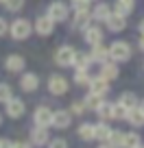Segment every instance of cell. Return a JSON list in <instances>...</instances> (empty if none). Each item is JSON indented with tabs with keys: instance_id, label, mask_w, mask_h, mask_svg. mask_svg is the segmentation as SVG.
Masks as SVG:
<instances>
[{
	"instance_id": "6da1fadb",
	"label": "cell",
	"mask_w": 144,
	"mask_h": 148,
	"mask_svg": "<svg viewBox=\"0 0 144 148\" xmlns=\"http://www.w3.org/2000/svg\"><path fill=\"white\" fill-rule=\"evenodd\" d=\"M9 35L13 37L15 42H24V39H28L33 35V24L26 18H18L9 24Z\"/></svg>"
},
{
	"instance_id": "7a4b0ae2",
	"label": "cell",
	"mask_w": 144,
	"mask_h": 148,
	"mask_svg": "<svg viewBox=\"0 0 144 148\" xmlns=\"http://www.w3.org/2000/svg\"><path fill=\"white\" fill-rule=\"evenodd\" d=\"M131 55H133V48L129 46V42H114L112 46H109V59L116 61V63H127V61L131 59Z\"/></svg>"
},
{
	"instance_id": "3957f363",
	"label": "cell",
	"mask_w": 144,
	"mask_h": 148,
	"mask_svg": "<svg viewBox=\"0 0 144 148\" xmlns=\"http://www.w3.org/2000/svg\"><path fill=\"white\" fill-rule=\"evenodd\" d=\"M46 85H48V92L52 96H63V94H68V87H70L68 79H65L63 74H50Z\"/></svg>"
},
{
	"instance_id": "277c9868",
	"label": "cell",
	"mask_w": 144,
	"mask_h": 148,
	"mask_svg": "<svg viewBox=\"0 0 144 148\" xmlns=\"http://www.w3.org/2000/svg\"><path fill=\"white\" fill-rule=\"evenodd\" d=\"M68 13H70V7L65 5V2H61V0H55V2H50L48 5V18L52 20V22H65L68 20Z\"/></svg>"
},
{
	"instance_id": "5b68a950",
	"label": "cell",
	"mask_w": 144,
	"mask_h": 148,
	"mask_svg": "<svg viewBox=\"0 0 144 148\" xmlns=\"http://www.w3.org/2000/svg\"><path fill=\"white\" fill-rule=\"evenodd\" d=\"M74 57H76V50L72 46H61L55 52V63L59 68H70V65L74 63Z\"/></svg>"
},
{
	"instance_id": "8992f818",
	"label": "cell",
	"mask_w": 144,
	"mask_h": 148,
	"mask_svg": "<svg viewBox=\"0 0 144 148\" xmlns=\"http://www.w3.org/2000/svg\"><path fill=\"white\" fill-rule=\"evenodd\" d=\"M24 111H26V105H24V100L22 98H11V100H7L5 102V113L9 118H13V120H18V118H22L24 116Z\"/></svg>"
},
{
	"instance_id": "52a82bcc",
	"label": "cell",
	"mask_w": 144,
	"mask_h": 148,
	"mask_svg": "<svg viewBox=\"0 0 144 148\" xmlns=\"http://www.w3.org/2000/svg\"><path fill=\"white\" fill-rule=\"evenodd\" d=\"M70 124H72V113H70V109L52 111V126H55L57 131H65Z\"/></svg>"
},
{
	"instance_id": "ba28073f",
	"label": "cell",
	"mask_w": 144,
	"mask_h": 148,
	"mask_svg": "<svg viewBox=\"0 0 144 148\" xmlns=\"http://www.w3.org/2000/svg\"><path fill=\"white\" fill-rule=\"evenodd\" d=\"M33 122L37 126H52V109L46 105H39L33 113Z\"/></svg>"
},
{
	"instance_id": "9c48e42d",
	"label": "cell",
	"mask_w": 144,
	"mask_h": 148,
	"mask_svg": "<svg viewBox=\"0 0 144 148\" xmlns=\"http://www.w3.org/2000/svg\"><path fill=\"white\" fill-rule=\"evenodd\" d=\"M39 87V76L35 72H22L20 76V89L26 94H33L35 89Z\"/></svg>"
},
{
	"instance_id": "30bf717a",
	"label": "cell",
	"mask_w": 144,
	"mask_h": 148,
	"mask_svg": "<svg viewBox=\"0 0 144 148\" xmlns=\"http://www.w3.org/2000/svg\"><path fill=\"white\" fill-rule=\"evenodd\" d=\"M109 83H112V81H107L105 76H101V74H98V76H92V79H90V92L92 94H98V96H103L105 98L107 94H109Z\"/></svg>"
},
{
	"instance_id": "8fae6325",
	"label": "cell",
	"mask_w": 144,
	"mask_h": 148,
	"mask_svg": "<svg viewBox=\"0 0 144 148\" xmlns=\"http://www.w3.org/2000/svg\"><path fill=\"white\" fill-rule=\"evenodd\" d=\"M48 142H50L48 126H37V124H35V129L31 131V144L35 148H39V146H48Z\"/></svg>"
},
{
	"instance_id": "7c38bea8",
	"label": "cell",
	"mask_w": 144,
	"mask_h": 148,
	"mask_svg": "<svg viewBox=\"0 0 144 148\" xmlns=\"http://www.w3.org/2000/svg\"><path fill=\"white\" fill-rule=\"evenodd\" d=\"M5 68H7V72H11V74H20L26 68V59H24L22 55H9L5 59Z\"/></svg>"
},
{
	"instance_id": "4fadbf2b",
	"label": "cell",
	"mask_w": 144,
	"mask_h": 148,
	"mask_svg": "<svg viewBox=\"0 0 144 148\" xmlns=\"http://www.w3.org/2000/svg\"><path fill=\"white\" fill-rule=\"evenodd\" d=\"M83 39H85V44H90V46L101 44V42H103V28H101V26H94V24L85 26V28H83Z\"/></svg>"
},
{
	"instance_id": "5bb4252c",
	"label": "cell",
	"mask_w": 144,
	"mask_h": 148,
	"mask_svg": "<svg viewBox=\"0 0 144 148\" xmlns=\"http://www.w3.org/2000/svg\"><path fill=\"white\" fill-rule=\"evenodd\" d=\"M52 31H55V22H52L48 15H42V18L35 20V33H37L39 37H48V35H52Z\"/></svg>"
},
{
	"instance_id": "9a60e30c",
	"label": "cell",
	"mask_w": 144,
	"mask_h": 148,
	"mask_svg": "<svg viewBox=\"0 0 144 148\" xmlns=\"http://www.w3.org/2000/svg\"><path fill=\"white\" fill-rule=\"evenodd\" d=\"M105 24H107V31L109 33H120L127 28V18L125 15H118V13H112L105 20Z\"/></svg>"
},
{
	"instance_id": "2e32d148",
	"label": "cell",
	"mask_w": 144,
	"mask_h": 148,
	"mask_svg": "<svg viewBox=\"0 0 144 148\" xmlns=\"http://www.w3.org/2000/svg\"><path fill=\"white\" fill-rule=\"evenodd\" d=\"M101 76H105L107 81H116L118 76H120V68H118L116 61H105V63H101Z\"/></svg>"
},
{
	"instance_id": "e0dca14e",
	"label": "cell",
	"mask_w": 144,
	"mask_h": 148,
	"mask_svg": "<svg viewBox=\"0 0 144 148\" xmlns=\"http://www.w3.org/2000/svg\"><path fill=\"white\" fill-rule=\"evenodd\" d=\"M92 22V13L90 9H76L74 11V20H72V28H85Z\"/></svg>"
},
{
	"instance_id": "ac0fdd59",
	"label": "cell",
	"mask_w": 144,
	"mask_h": 148,
	"mask_svg": "<svg viewBox=\"0 0 144 148\" xmlns=\"http://www.w3.org/2000/svg\"><path fill=\"white\" fill-rule=\"evenodd\" d=\"M127 122H129L133 129H142L144 126V111L140 107H133V109L127 111Z\"/></svg>"
},
{
	"instance_id": "d6986e66",
	"label": "cell",
	"mask_w": 144,
	"mask_h": 148,
	"mask_svg": "<svg viewBox=\"0 0 144 148\" xmlns=\"http://www.w3.org/2000/svg\"><path fill=\"white\" fill-rule=\"evenodd\" d=\"M112 13H114V7H112V5L98 2V5L94 7V11H92V20H96V22H105Z\"/></svg>"
},
{
	"instance_id": "ffe728a7",
	"label": "cell",
	"mask_w": 144,
	"mask_h": 148,
	"mask_svg": "<svg viewBox=\"0 0 144 148\" xmlns=\"http://www.w3.org/2000/svg\"><path fill=\"white\" fill-rule=\"evenodd\" d=\"M90 57H92L94 63H105V61H109V48H105L103 44H96V46H92V50H90Z\"/></svg>"
},
{
	"instance_id": "44dd1931",
	"label": "cell",
	"mask_w": 144,
	"mask_h": 148,
	"mask_svg": "<svg viewBox=\"0 0 144 148\" xmlns=\"http://www.w3.org/2000/svg\"><path fill=\"white\" fill-rule=\"evenodd\" d=\"M112 126L107 124L105 120H101L98 122V124H94V139H96V142H107V139H109V135H112Z\"/></svg>"
},
{
	"instance_id": "7402d4cb",
	"label": "cell",
	"mask_w": 144,
	"mask_h": 148,
	"mask_svg": "<svg viewBox=\"0 0 144 148\" xmlns=\"http://www.w3.org/2000/svg\"><path fill=\"white\" fill-rule=\"evenodd\" d=\"M133 7H135V0H116L114 2V13L127 18L129 13H133Z\"/></svg>"
},
{
	"instance_id": "603a6c76",
	"label": "cell",
	"mask_w": 144,
	"mask_h": 148,
	"mask_svg": "<svg viewBox=\"0 0 144 148\" xmlns=\"http://www.w3.org/2000/svg\"><path fill=\"white\" fill-rule=\"evenodd\" d=\"M92 57L88 55V52H76V57H74V63H72V68L74 70H90L92 68Z\"/></svg>"
},
{
	"instance_id": "cb8c5ba5",
	"label": "cell",
	"mask_w": 144,
	"mask_h": 148,
	"mask_svg": "<svg viewBox=\"0 0 144 148\" xmlns=\"http://www.w3.org/2000/svg\"><path fill=\"white\" fill-rule=\"evenodd\" d=\"M94 113H96L101 120L109 122V120H114V105H112V102H107V100H103V102H101V107H98Z\"/></svg>"
},
{
	"instance_id": "d4e9b609",
	"label": "cell",
	"mask_w": 144,
	"mask_h": 148,
	"mask_svg": "<svg viewBox=\"0 0 144 148\" xmlns=\"http://www.w3.org/2000/svg\"><path fill=\"white\" fill-rule=\"evenodd\" d=\"M76 135H79L83 142H92V139H94V124H90V122H81L79 129H76Z\"/></svg>"
},
{
	"instance_id": "484cf974",
	"label": "cell",
	"mask_w": 144,
	"mask_h": 148,
	"mask_svg": "<svg viewBox=\"0 0 144 148\" xmlns=\"http://www.w3.org/2000/svg\"><path fill=\"white\" fill-rule=\"evenodd\" d=\"M118 102H120L125 109H133V107L140 105V102H138V96H135L133 92H122L120 98H118Z\"/></svg>"
},
{
	"instance_id": "4316f807",
	"label": "cell",
	"mask_w": 144,
	"mask_h": 148,
	"mask_svg": "<svg viewBox=\"0 0 144 148\" xmlns=\"http://www.w3.org/2000/svg\"><path fill=\"white\" fill-rule=\"evenodd\" d=\"M103 100H105V98H103V96H98V94H92V92H90L88 94V96H85V107H88V111H96L98 109V107H101V102Z\"/></svg>"
},
{
	"instance_id": "83f0119b",
	"label": "cell",
	"mask_w": 144,
	"mask_h": 148,
	"mask_svg": "<svg viewBox=\"0 0 144 148\" xmlns=\"http://www.w3.org/2000/svg\"><path fill=\"white\" fill-rule=\"evenodd\" d=\"M107 144L112 148H122V144H125V133L122 131H112V135H109V139H107Z\"/></svg>"
},
{
	"instance_id": "f1b7e54d",
	"label": "cell",
	"mask_w": 144,
	"mask_h": 148,
	"mask_svg": "<svg viewBox=\"0 0 144 148\" xmlns=\"http://www.w3.org/2000/svg\"><path fill=\"white\" fill-rule=\"evenodd\" d=\"M90 79H92L90 70H74V83L76 85H90Z\"/></svg>"
},
{
	"instance_id": "f546056e",
	"label": "cell",
	"mask_w": 144,
	"mask_h": 148,
	"mask_svg": "<svg viewBox=\"0 0 144 148\" xmlns=\"http://www.w3.org/2000/svg\"><path fill=\"white\" fill-rule=\"evenodd\" d=\"M138 144H142V137L138 133H125V144L122 148H135Z\"/></svg>"
},
{
	"instance_id": "4dcf8cb0",
	"label": "cell",
	"mask_w": 144,
	"mask_h": 148,
	"mask_svg": "<svg viewBox=\"0 0 144 148\" xmlns=\"http://www.w3.org/2000/svg\"><path fill=\"white\" fill-rule=\"evenodd\" d=\"M13 98V89H11L9 83H0V102L5 105L7 100H11Z\"/></svg>"
},
{
	"instance_id": "1f68e13d",
	"label": "cell",
	"mask_w": 144,
	"mask_h": 148,
	"mask_svg": "<svg viewBox=\"0 0 144 148\" xmlns=\"http://www.w3.org/2000/svg\"><path fill=\"white\" fill-rule=\"evenodd\" d=\"M85 111H88V107H85L83 100H76V102L70 105V113H72V116H83Z\"/></svg>"
},
{
	"instance_id": "d6a6232c",
	"label": "cell",
	"mask_w": 144,
	"mask_h": 148,
	"mask_svg": "<svg viewBox=\"0 0 144 148\" xmlns=\"http://www.w3.org/2000/svg\"><path fill=\"white\" fill-rule=\"evenodd\" d=\"M5 7H7V11L18 13V11L24 9V0H5Z\"/></svg>"
},
{
	"instance_id": "836d02e7",
	"label": "cell",
	"mask_w": 144,
	"mask_h": 148,
	"mask_svg": "<svg viewBox=\"0 0 144 148\" xmlns=\"http://www.w3.org/2000/svg\"><path fill=\"white\" fill-rule=\"evenodd\" d=\"M127 111L120 102H114V120H127Z\"/></svg>"
},
{
	"instance_id": "e575fe53",
	"label": "cell",
	"mask_w": 144,
	"mask_h": 148,
	"mask_svg": "<svg viewBox=\"0 0 144 148\" xmlns=\"http://www.w3.org/2000/svg\"><path fill=\"white\" fill-rule=\"evenodd\" d=\"M46 148H68V142H65L63 137H55L52 142H48Z\"/></svg>"
},
{
	"instance_id": "d590c367",
	"label": "cell",
	"mask_w": 144,
	"mask_h": 148,
	"mask_svg": "<svg viewBox=\"0 0 144 148\" xmlns=\"http://www.w3.org/2000/svg\"><path fill=\"white\" fill-rule=\"evenodd\" d=\"M7 33H9V22H7L5 18H0V37L7 35Z\"/></svg>"
},
{
	"instance_id": "8d00e7d4",
	"label": "cell",
	"mask_w": 144,
	"mask_h": 148,
	"mask_svg": "<svg viewBox=\"0 0 144 148\" xmlns=\"http://www.w3.org/2000/svg\"><path fill=\"white\" fill-rule=\"evenodd\" d=\"M13 148H33L31 142H13Z\"/></svg>"
},
{
	"instance_id": "74e56055",
	"label": "cell",
	"mask_w": 144,
	"mask_h": 148,
	"mask_svg": "<svg viewBox=\"0 0 144 148\" xmlns=\"http://www.w3.org/2000/svg\"><path fill=\"white\" fill-rule=\"evenodd\" d=\"M0 148H13V142L11 139H0Z\"/></svg>"
},
{
	"instance_id": "f35d334b",
	"label": "cell",
	"mask_w": 144,
	"mask_h": 148,
	"mask_svg": "<svg viewBox=\"0 0 144 148\" xmlns=\"http://www.w3.org/2000/svg\"><path fill=\"white\" fill-rule=\"evenodd\" d=\"M138 31H140V35H144V20H140V24H138Z\"/></svg>"
},
{
	"instance_id": "ab89813d",
	"label": "cell",
	"mask_w": 144,
	"mask_h": 148,
	"mask_svg": "<svg viewBox=\"0 0 144 148\" xmlns=\"http://www.w3.org/2000/svg\"><path fill=\"white\" fill-rule=\"evenodd\" d=\"M138 48H140V50H142V52H144V35H142V37H140V42H138Z\"/></svg>"
},
{
	"instance_id": "60d3db41",
	"label": "cell",
	"mask_w": 144,
	"mask_h": 148,
	"mask_svg": "<svg viewBox=\"0 0 144 148\" xmlns=\"http://www.w3.org/2000/svg\"><path fill=\"white\" fill-rule=\"evenodd\" d=\"M98 148H112V146H109L107 142H101V146H98Z\"/></svg>"
},
{
	"instance_id": "b9f144b4",
	"label": "cell",
	"mask_w": 144,
	"mask_h": 148,
	"mask_svg": "<svg viewBox=\"0 0 144 148\" xmlns=\"http://www.w3.org/2000/svg\"><path fill=\"white\" fill-rule=\"evenodd\" d=\"M138 107H140V109L144 111V100H140V105H138Z\"/></svg>"
},
{
	"instance_id": "7bdbcfd3",
	"label": "cell",
	"mask_w": 144,
	"mask_h": 148,
	"mask_svg": "<svg viewBox=\"0 0 144 148\" xmlns=\"http://www.w3.org/2000/svg\"><path fill=\"white\" fill-rule=\"evenodd\" d=\"M135 148H144V146H142V144H138V146H135Z\"/></svg>"
},
{
	"instance_id": "ee69618b",
	"label": "cell",
	"mask_w": 144,
	"mask_h": 148,
	"mask_svg": "<svg viewBox=\"0 0 144 148\" xmlns=\"http://www.w3.org/2000/svg\"><path fill=\"white\" fill-rule=\"evenodd\" d=\"M0 124H2V113H0Z\"/></svg>"
},
{
	"instance_id": "f6af8a7d",
	"label": "cell",
	"mask_w": 144,
	"mask_h": 148,
	"mask_svg": "<svg viewBox=\"0 0 144 148\" xmlns=\"http://www.w3.org/2000/svg\"><path fill=\"white\" fill-rule=\"evenodd\" d=\"M0 2H2V5H5V0H0Z\"/></svg>"
},
{
	"instance_id": "bcb514c9",
	"label": "cell",
	"mask_w": 144,
	"mask_h": 148,
	"mask_svg": "<svg viewBox=\"0 0 144 148\" xmlns=\"http://www.w3.org/2000/svg\"><path fill=\"white\" fill-rule=\"evenodd\" d=\"M88 2H94V0H88Z\"/></svg>"
},
{
	"instance_id": "7dc6e473",
	"label": "cell",
	"mask_w": 144,
	"mask_h": 148,
	"mask_svg": "<svg viewBox=\"0 0 144 148\" xmlns=\"http://www.w3.org/2000/svg\"><path fill=\"white\" fill-rule=\"evenodd\" d=\"M0 139H2V137H0Z\"/></svg>"
}]
</instances>
